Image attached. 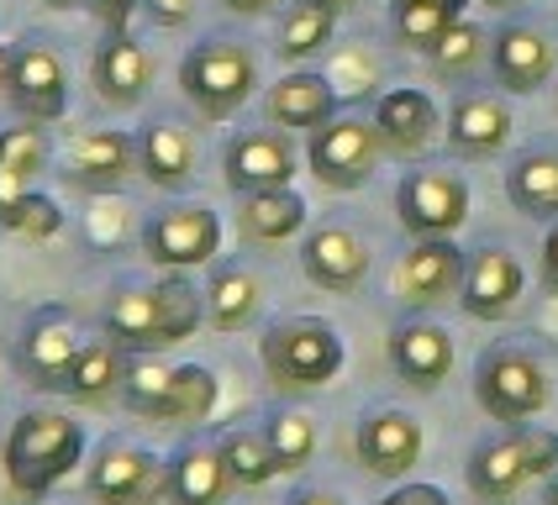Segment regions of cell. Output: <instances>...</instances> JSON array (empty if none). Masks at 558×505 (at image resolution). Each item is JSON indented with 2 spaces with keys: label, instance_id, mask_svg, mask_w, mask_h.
I'll list each match as a JSON object with an SVG mask.
<instances>
[{
  "label": "cell",
  "instance_id": "obj_19",
  "mask_svg": "<svg viewBox=\"0 0 558 505\" xmlns=\"http://www.w3.org/2000/svg\"><path fill=\"white\" fill-rule=\"evenodd\" d=\"M422 458V427L405 410H374L359 427V464L379 479H401Z\"/></svg>",
  "mask_w": 558,
  "mask_h": 505
},
{
  "label": "cell",
  "instance_id": "obj_46",
  "mask_svg": "<svg viewBox=\"0 0 558 505\" xmlns=\"http://www.w3.org/2000/svg\"><path fill=\"white\" fill-rule=\"evenodd\" d=\"M221 5H227V11H238V16H264L275 0H221Z\"/></svg>",
  "mask_w": 558,
  "mask_h": 505
},
{
  "label": "cell",
  "instance_id": "obj_49",
  "mask_svg": "<svg viewBox=\"0 0 558 505\" xmlns=\"http://www.w3.org/2000/svg\"><path fill=\"white\" fill-rule=\"evenodd\" d=\"M43 5H53V11H74V5H90V0H43Z\"/></svg>",
  "mask_w": 558,
  "mask_h": 505
},
{
  "label": "cell",
  "instance_id": "obj_5",
  "mask_svg": "<svg viewBox=\"0 0 558 505\" xmlns=\"http://www.w3.org/2000/svg\"><path fill=\"white\" fill-rule=\"evenodd\" d=\"M474 395H480V410L490 421H527L548 406V374L543 364L522 353V347H496L480 358V374H474Z\"/></svg>",
  "mask_w": 558,
  "mask_h": 505
},
{
  "label": "cell",
  "instance_id": "obj_50",
  "mask_svg": "<svg viewBox=\"0 0 558 505\" xmlns=\"http://www.w3.org/2000/svg\"><path fill=\"white\" fill-rule=\"evenodd\" d=\"M311 5H327V11H348L353 0H311Z\"/></svg>",
  "mask_w": 558,
  "mask_h": 505
},
{
  "label": "cell",
  "instance_id": "obj_39",
  "mask_svg": "<svg viewBox=\"0 0 558 505\" xmlns=\"http://www.w3.org/2000/svg\"><path fill=\"white\" fill-rule=\"evenodd\" d=\"M0 169L5 174H22V180H37L48 169V143H43V126H5L0 132Z\"/></svg>",
  "mask_w": 558,
  "mask_h": 505
},
{
  "label": "cell",
  "instance_id": "obj_41",
  "mask_svg": "<svg viewBox=\"0 0 558 505\" xmlns=\"http://www.w3.org/2000/svg\"><path fill=\"white\" fill-rule=\"evenodd\" d=\"M517 442H522V458H527L532 479L558 469V432H548V427H522V432H517Z\"/></svg>",
  "mask_w": 558,
  "mask_h": 505
},
{
  "label": "cell",
  "instance_id": "obj_8",
  "mask_svg": "<svg viewBox=\"0 0 558 505\" xmlns=\"http://www.w3.org/2000/svg\"><path fill=\"white\" fill-rule=\"evenodd\" d=\"M396 217L411 237H453L469 217V185L448 169H411L396 185Z\"/></svg>",
  "mask_w": 558,
  "mask_h": 505
},
{
  "label": "cell",
  "instance_id": "obj_13",
  "mask_svg": "<svg viewBox=\"0 0 558 505\" xmlns=\"http://www.w3.org/2000/svg\"><path fill=\"white\" fill-rule=\"evenodd\" d=\"M490 69H496L500 90L511 95H537L558 69V48L548 42V32L532 22H511L490 37Z\"/></svg>",
  "mask_w": 558,
  "mask_h": 505
},
{
  "label": "cell",
  "instance_id": "obj_30",
  "mask_svg": "<svg viewBox=\"0 0 558 505\" xmlns=\"http://www.w3.org/2000/svg\"><path fill=\"white\" fill-rule=\"evenodd\" d=\"M106 337L122 347H163L158 343V300L154 290H137V284H122V290H111V300H106Z\"/></svg>",
  "mask_w": 558,
  "mask_h": 505
},
{
  "label": "cell",
  "instance_id": "obj_54",
  "mask_svg": "<svg viewBox=\"0 0 558 505\" xmlns=\"http://www.w3.org/2000/svg\"><path fill=\"white\" fill-rule=\"evenodd\" d=\"M490 5H517V0H490Z\"/></svg>",
  "mask_w": 558,
  "mask_h": 505
},
{
  "label": "cell",
  "instance_id": "obj_7",
  "mask_svg": "<svg viewBox=\"0 0 558 505\" xmlns=\"http://www.w3.org/2000/svg\"><path fill=\"white\" fill-rule=\"evenodd\" d=\"M379 148L385 143H379V126L374 122H364V116H332L327 126L311 132L306 163L327 189H359L369 185Z\"/></svg>",
  "mask_w": 558,
  "mask_h": 505
},
{
  "label": "cell",
  "instance_id": "obj_1",
  "mask_svg": "<svg viewBox=\"0 0 558 505\" xmlns=\"http://www.w3.org/2000/svg\"><path fill=\"white\" fill-rule=\"evenodd\" d=\"M80 458H85V427L69 410H22L16 427L5 432V447H0L5 484L22 501L48 495Z\"/></svg>",
  "mask_w": 558,
  "mask_h": 505
},
{
  "label": "cell",
  "instance_id": "obj_2",
  "mask_svg": "<svg viewBox=\"0 0 558 505\" xmlns=\"http://www.w3.org/2000/svg\"><path fill=\"white\" fill-rule=\"evenodd\" d=\"M258 358L279 390H322L342 369V337L316 316H290L264 332Z\"/></svg>",
  "mask_w": 558,
  "mask_h": 505
},
{
  "label": "cell",
  "instance_id": "obj_4",
  "mask_svg": "<svg viewBox=\"0 0 558 505\" xmlns=\"http://www.w3.org/2000/svg\"><path fill=\"white\" fill-rule=\"evenodd\" d=\"M85 490L95 505H169V464L126 438L100 442Z\"/></svg>",
  "mask_w": 558,
  "mask_h": 505
},
{
  "label": "cell",
  "instance_id": "obj_27",
  "mask_svg": "<svg viewBox=\"0 0 558 505\" xmlns=\"http://www.w3.org/2000/svg\"><path fill=\"white\" fill-rule=\"evenodd\" d=\"M506 195L522 217L558 221V153L554 148H532L506 169Z\"/></svg>",
  "mask_w": 558,
  "mask_h": 505
},
{
  "label": "cell",
  "instance_id": "obj_33",
  "mask_svg": "<svg viewBox=\"0 0 558 505\" xmlns=\"http://www.w3.org/2000/svg\"><path fill=\"white\" fill-rule=\"evenodd\" d=\"M332 27H338V11H327V5H311V0H295L290 11H284V22H279V59L301 63L311 53H322L327 42H332Z\"/></svg>",
  "mask_w": 558,
  "mask_h": 505
},
{
  "label": "cell",
  "instance_id": "obj_11",
  "mask_svg": "<svg viewBox=\"0 0 558 505\" xmlns=\"http://www.w3.org/2000/svg\"><path fill=\"white\" fill-rule=\"evenodd\" d=\"M221 180L232 195H253V189H279L295 180V148L284 132L269 126H248L238 137H227L221 148Z\"/></svg>",
  "mask_w": 558,
  "mask_h": 505
},
{
  "label": "cell",
  "instance_id": "obj_26",
  "mask_svg": "<svg viewBox=\"0 0 558 505\" xmlns=\"http://www.w3.org/2000/svg\"><path fill=\"white\" fill-rule=\"evenodd\" d=\"M238 226H243L248 243H284L306 226V200L290 185L238 195Z\"/></svg>",
  "mask_w": 558,
  "mask_h": 505
},
{
  "label": "cell",
  "instance_id": "obj_6",
  "mask_svg": "<svg viewBox=\"0 0 558 505\" xmlns=\"http://www.w3.org/2000/svg\"><path fill=\"white\" fill-rule=\"evenodd\" d=\"M221 248V217L201 200H180L163 206L143 221V253L158 269H201L211 263Z\"/></svg>",
  "mask_w": 558,
  "mask_h": 505
},
{
  "label": "cell",
  "instance_id": "obj_3",
  "mask_svg": "<svg viewBox=\"0 0 558 505\" xmlns=\"http://www.w3.org/2000/svg\"><path fill=\"white\" fill-rule=\"evenodd\" d=\"M258 85V63L243 42L206 37L180 59V90L206 122H227Z\"/></svg>",
  "mask_w": 558,
  "mask_h": 505
},
{
  "label": "cell",
  "instance_id": "obj_16",
  "mask_svg": "<svg viewBox=\"0 0 558 505\" xmlns=\"http://www.w3.org/2000/svg\"><path fill=\"white\" fill-rule=\"evenodd\" d=\"M522 263H517V253L506 248H480L474 258L464 263V284H459V300H464V311L474 321H500V316L511 311L517 300H522Z\"/></svg>",
  "mask_w": 558,
  "mask_h": 505
},
{
  "label": "cell",
  "instance_id": "obj_14",
  "mask_svg": "<svg viewBox=\"0 0 558 505\" xmlns=\"http://www.w3.org/2000/svg\"><path fill=\"white\" fill-rule=\"evenodd\" d=\"M90 85L100 95V106H111V111H132L148 85H154V59H148V48L132 37V32H106V42L95 48L90 59Z\"/></svg>",
  "mask_w": 558,
  "mask_h": 505
},
{
  "label": "cell",
  "instance_id": "obj_24",
  "mask_svg": "<svg viewBox=\"0 0 558 505\" xmlns=\"http://www.w3.org/2000/svg\"><path fill=\"white\" fill-rule=\"evenodd\" d=\"M264 111H269V122L275 126H290V132H316V126H327L332 116H338V90H332L322 74L295 69V74H284L275 90H269Z\"/></svg>",
  "mask_w": 558,
  "mask_h": 505
},
{
  "label": "cell",
  "instance_id": "obj_45",
  "mask_svg": "<svg viewBox=\"0 0 558 505\" xmlns=\"http://www.w3.org/2000/svg\"><path fill=\"white\" fill-rule=\"evenodd\" d=\"M543 284L558 295V221L548 226V237H543Z\"/></svg>",
  "mask_w": 558,
  "mask_h": 505
},
{
  "label": "cell",
  "instance_id": "obj_21",
  "mask_svg": "<svg viewBox=\"0 0 558 505\" xmlns=\"http://www.w3.org/2000/svg\"><path fill=\"white\" fill-rule=\"evenodd\" d=\"M374 126H379V143L390 148V153H422L427 143L437 137V106L427 90H411V85H401V90L379 95V106H374Z\"/></svg>",
  "mask_w": 558,
  "mask_h": 505
},
{
  "label": "cell",
  "instance_id": "obj_40",
  "mask_svg": "<svg viewBox=\"0 0 558 505\" xmlns=\"http://www.w3.org/2000/svg\"><path fill=\"white\" fill-rule=\"evenodd\" d=\"M11 232H22L27 243H53L63 232V211L53 195H43V189H27V200L16 206V217H11Z\"/></svg>",
  "mask_w": 558,
  "mask_h": 505
},
{
  "label": "cell",
  "instance_id": "obj_28",
  "mask_svg": "<svg viewBox=\"0 0 558 505\" xmlns=\"http://www.w3.org/2000/svg\"><path fill=\"white\" fill-rule=\"evenodd\" d=\"M527 458H522V442L517 438H496V442H480L469 453V490L480 501H511L522 484H527Z\"/></svg>",
  "mask_w": 558,
  "mask_h": 505
},
{
  "label": "cell",
  "instance_id": "obj_32",
  "mask_svg": "<svg viewBox=\"0 0 558 505\" xmlns=\"http://www.w3.org/2000/svg\"><path fill=\"white\" fill-rule=\"evenodd\" d=\"M469 0H396L390 5V32L411 53H433V42L464 16Z\"/></svg>",
  "mask_w": 558,
  "mask_h": 505
},
{
  "label": "cell",
  "instance_id": "obj_47",
  "mask_svg": "<svg viewBox=\"0 0 558 505\" xmlns=\"http://www.w3.org/2000/svg\"><path fill=\"white\" fill-rule=\"evenodd\" d=\"M290 505H342L332 490H301V495H290Z\"/></svg>",
  "mask_w": 558,
  "mask_h": 505
},
{
  "label": "cell",
  "instance_id": "obj_31",
  "mask_svg": "<svg viewBox=\"0 0 558 505\" xmlns=\"http://www.w3.org/2000/svg\"><path fill=\"white\" fill-rule=\"evenodd\" d=\"M154 300H158V343H185L201 332L206 321V290H195L185 280V269H169L163 280L154 284Z\"/></svg>",
  "mask_w": 558,
  "mask_h": 505
},
{
  "label": "cell",
  "instance_id": "obj_52",
  "mask_svg": "<svg viewBox=\"0 0 558 505\" xmlns=\"http://www.w3.org/2000/svg\"><path fill=\"white\" fill-rule=\"evenodd\" d=\"M0 390H5V358H0Z\"/></svg>",
  "mask_w": 558,
  "mask_h": 505
},
{
  "label": "cell",
  "instance_id": "obj_29",
  "mask_svg": "<svg viewBox=\"0 0 558 505\" xmlns=\"http://www.w3.org/2000/svg\"><path fill=\"white\" fill-rule=\"evenodd\" d=\"M122 379H126L122 343H111V337H106V343H85L80 358H74V369H69L63 395H69L74 406H100V401L122 395Z\"/></svg>",
  "mask_w": 558,
  "mask_h": 505
},
{
  "label": "cell",
  "instance_id": "obj_51",
  "mask_svg": "<svg viewBox=\"0 0 558 505\" xmlns=\"http://www.w3.org/2000/svg\"><path fill=\"white\" fill-rule=\"evenodd\" d=\"M543 505H558V473H554V484H548V495H543Z\"/></svg>",
  "mask_w": 558,
  "mask_h": 505
},
{
  "label": "cell",
  "instance_id": "obj_20",
  "mask_svg": "<svg viewBox=\"0 0 558 505\" xmlns=\"http://www.w3.org/2000/svg\"><path fill=\"white\" fill-rule=\"evenodd\" d=\"M390 364L411 390H437L453 369V337L437 321H405L390 332Z\"/></svg>",
  "mask_w": 558,
  "mask_h": 505
},
{
  "label": "cell",
  "instance_id": "obj_37",
  "mask_svg": "<svg viewBox=\"0 0 558 505\" xmlns=\"http://www.w3.org/2000/svg\"><path fill=\"white\" fill-rule=\"evenodd\" d=\"M264 438H269V453H275L279 473L306 469L311 453H316V421H311L306 410H275L269 427H264Z\"/></svg>",
  "mask_w": 558,
  "mask_h": 505
},
{
  "label": "cell",
  "instance_id": "obj_38",
  "mask_svg": "<svg viewBox=\"0 0 558 505\" xmlns=\"http://www.w3.org/2000/svg\"><path fill=\"white\" fill-rule=\"evenodd\" d=\"M485 53H490L485 32L459 16V22H453V27L433 42V53H427V59H433V69L442 74V79H464V74H474V69H480V59H485Z\"/></svg>",
  "mask_w": 558,
  "mask_h": 505
},
{
  "label": "cell",
  "instance_id": "obj_48",
  "mask_svg": "<svg viewBox=\"0 0 558 505\" xmlns=\"http://www.w3.org/2000/svg\"><path fill=\"white\" fill-rule=\"evenodd\" d=\"M11 69H16V48L0 42V90H11Z\"/></svg>",
  "mask_w": 558,
  "mask_h": 505
},
{
  "label": "cell",
  "instance_id": "obj_23",
  "mask_svg": "<svg viewBox=\"0 0 558 505\" xmlns=\"http://www.w3.org/2000/svg\"><path fill=\"white\" fill-rule=\"evenodd\" d=\"M137 174L158 189H185L195 180V137L180 122H154L137 132Z\"/></svg>",
  "mask_w": 558,
  "mask_h": 505
},
{
  "label": "cell",
  "instance_id": "obj_18",
  "mask_svg": "<svg viewBox=\"0 0 558 505\" xmlns=\"http://www.w3.org/2000/svg\"><path fill=\"white\" fill-rule=\"evenodd\" d=\"M511 106L500 95H459V106L448 111V148L459 158H490L511 143Z\"/></svg>",
  "mask_w": 558,
  "mask_h": 505
},
{
  "label": "cell",
  "instance_id": "obj_17",
  "mask_svg": "<svg viewBox=\"0 0 558 505\" xmlns=\"http://www.w3.org/2000/svg\"><path fill=\"white\" fill-rule=\"evenodd\" d=\"M464 253L453 248V237H416L401 258V295L411 306H433L448 300L464 284Z\"/></svg>",
  "mask_w": 558,
  "mask_h": 505
},
{
  "label": "cell",
  "instance_id": "obj_22",
  "mask_svg": "<svg viewBox=\"0 0 558 505\" xmlns=\"http://www.w3.org/2000/svg\"><path fill=\"white\" fill-rule=\"evenodd\" d=\"M232 490V473L217 442H185L169 458V505H221Z\"/></svg>",
  "mask_w": 558,
  "mask_h": 505
},
{
  "label": "cell",
  "instance_id": "obj_36",
  "mask_svg": "<svg viewBox=\"0 0 558 505\" xmlns=\"http://www.w3.org/2000/svg\"><path fill=\"white\" fill-rule=\"evenodd\" d=\"M169 384H174V369L169 364H154V358H137L126 364V379H122V406L132 416H148V421H163L169 410Z\"/></svg>",
  "mask_w": 558,
  "mask_h": 505
},
{
  "label": "cell",
  "instance_id": "obj_25",
  "mask_svg": "<svg viewBox=\"0 0 558 505\" xmlns=\"http://www.w3.org/2000/svg\"><path fill=\"white\" fill-rule=\"evenodd\" d=\"M264 306V284L243 263H217L206 280V321L217 332H243Z\"/></svg>",
  "mask_w": 558,
  "mask_h": 505
},
{
  "label": "cell",
  "instance_id": "obj_34",
  "mask_svg": "<svg viewBox=\"0 0 558 505\" xmlns=\"http://www.w3.org/2000/svg\"><path fill=\"white\" fill-rule=\"evenodd\" d=\"M221 458H227V473H232V484H248V490H258V484H269L279 473L275 453H269V438L264 432H248V427H227L217 438Z\"/></svg>",
  "mask_w": 558,
  "mask_h": 505
},
{
  "label": "cell",
  "instance_id": "obj_15",
  "mask_svg": "<svg viewBox=\"0 0 558 505\" xmlns=\"http://www.w3.org/2000/svg\"><path fill=\"white\" fill-rule=\"evenodd\" d=\"M301 269H306L311 284H322V290H332V295H353L364 274H369V248L338 226V221H327V226H311L306 243H301Z\"/></svg>",
  "mask_w": 558,
  "mask_h": 505
},
{
  "label": "cell",
  "instance_id": "obj_44",
  "mask_svg": "<svg viewBox=\"0 0 558 505\" xmlns=\"http://www.w3.org/2000/svg\"><path fill=\"white\" fill-rule=\"evenodd\" d=\"M379 505H448V495H442L437 484H401V490H390Z\"/></svg>",
  "mask_w": 558,
  "mask_h": 505
},
{
  "label": "cell",
  "instance_id": "obj_43",
  "mask_svg": "<svg viewBox=\"0 0 558 505\" xmlns=\"http://www.w3.org/2000/svg\"><path fill=\"white\" fill-rule=\"evenodd\" d=\"M143 11L154 16V27H190V16H195V0H143Z\"/></svg>",
  "mask_w": 558,
  "mask_h": 505
},
{
  "label": "cell",
  "instance_id": "obj_42",
  "mask_svg": "<svg viewBox=\"0 0 558 505\" xmlns=\"http://www.w3.org/2000/svg\"><path fill=\"white\" fill-rule=\"evenodd\" d=\"M137 5H143V0H90V16L106 32H126L132 16H137Z\"/></svg>",
  "mask_w": 558,
  "mask_h": 505
},
{
  "label": "cell",
  "instance_id": "obj_9",
  "mask_svg": "<svg viewBox=\"0 0 558 505\" xmlns=\"http://www.w3.org/2000/svg\"><path fill=\"white\" fill-rule=\"evenodd\" d=\"M80 321L63 311V306H37L16 337V369L27 374V384L37 390H63L69 384V369L80 358Z\"/></svg>",
  "mask_w": 558,
  "mask_h": 505
},
{
  "label": "cell",
  "instance_id": "obj_53",
  "mask_svg": "<svg viewBox=\"0 0 558 505\" xmlns=\"http://www.w3.org/2000/svg\"><path fill=\"white\" fill-rule=\"evenodd\" d=\"M22 505H48V501H43V495H37V501H22Z\"/></svg>",
  "mask_w": 558,
  "mask_h": 505
},
{
  "label": "cell",
  "instance_id": "obj_35",
  "mask_svg": "<svg viewBox=\"0 0 558 505\" xmlns=\"http://www.w3.org/2000/svg\"><path fill=\"white\" fill-rule=\"evenodd\" d=\"M217 374L206 369V364H180L174 369V384H169V410H163V421H180V427H195V421H206L211 410H217Z\"/></svg>",
  "mask_w": 558,
  "mask_h": 505
},
{
  "label": "cell",
  "instance_id": "obj_10",
  "mask_svg": "<svg viewBox=\"0 0 558 505\" xmlns=\"http://www.w3.org/2000/svg\"><path fill=\"white\" fill-rule=\"evenodd\" d=\"M5 95H11L22 122H37V126L63 122V111H69V69H63L59 48H48L43 37H22Z\"/></svg>",
  "mask_w": 558,
  "mask_h": 505
},
{
  "label": "cell",
  "instance_id": "obj_12",
  "mask_svg": "<svg viewBox=\"0 0 558 505\" xmlns=\"http://www.w3.org/2000/svg\"><path fill=\"white\" fill-rule=\"evenodd\" d=\"M137 174V137H126L122 126H95L80 132L69 143V163H63V180L74 189H90V195H111Z\"/></svg>",
  "mask_w": 558,
  "mask_h": 505
}]
</instances>
